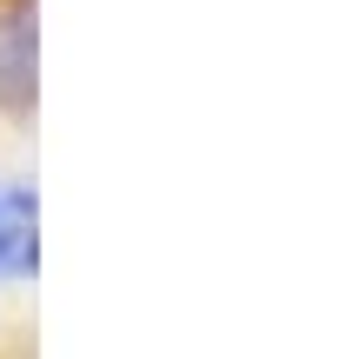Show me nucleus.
<instances>
[{
    "label": "nucleus",
    "mask_w": 353,
    "mask_h": 359,
    "mask_svg": "<svg viewBox=\"0 0 353 359\" xmlns=\"http://www.w3.org/2000/svg\"><path fill=\"white\" fill-rule=\"evenodd\" d=\"M40 266V206L20 173H0V286L34 280Z\"/></svg>",
    "instance_id": "obj_1"
}]
</instances>
